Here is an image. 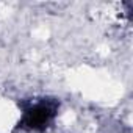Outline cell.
Masks as SVG:
<instances>
[{
    "instance_id": "obj_1",
    "label": "cell",
    "mask_w": 133,
    "mask_h": 133,
    "mask_svg": "<svg viewBox=\"0 0 133 133\" xmlns=\"http://www.w3.org/2000/svg\"><path fill=\"white\" fill-rule=\"evenodd\" d=\"M63 100L52 94H35L17 102V117L10 133H50L61 116Z\"/></svg>"
}]
</instances>
